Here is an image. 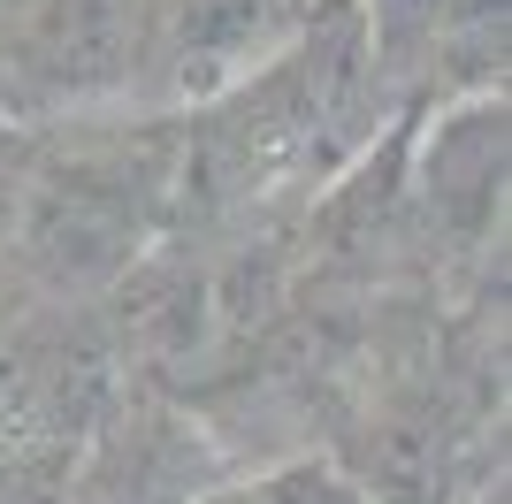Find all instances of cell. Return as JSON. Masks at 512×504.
<instances>
[{
    "instance_id": "6da1fadb",
    "label": "cell",
    "mask_w": 512,
    "mask_h": 504,
    "mask_svg": "<svg viewBox=\"0 0 512 504\" xmlns=\"http://www.w3.org/2000/svg\"><path fill=\"white\" fill-rule=\"evenodd\" d=\"M153 199H161V176L146 161H130V146L77 153L62 168L31 161V191H23V214H16L8 245L31 252L54 283H92V275H115L138 260Z\"/></svg>"
},
{
    "instance_id": "7a4b0ae2",
    "label": "cell",
    "mask_w": 512,
    "mask_h": 504,
    "mask_svg": "<svg viewBox=\"0 0 512 504\" xmlns=\"http://www.w3.org/2000/svg\"><path fill=\"white\" fill-rule=\"evenodd\" d=\"M130 77V0H0V123L92 107Z\"/></svg>"
},
{
    "instance_id": "3957f363",
    "label": "cell",
    "mask_w": 512,
    "mask_h": 504,
    "mask_svg": "<svg viewBox=\"0 0 512 504\" xmlns=\"http://www.w3.org/2000/svg\"><path fill=\"white\" fill-rule=\"evenodd\" d=\"M314 23L291 0H130V54L176 100H222Z\"/></svg>"
},
{
    "instance_id": "277c9868",
    "label": "cell",
    "mask_w": 512,
    "mask_h": 504,
    "mask_svg": "<svg viewBox=\"0 0 512 504\" xmlns=\"http://www.w3.org/2000/svg\"><path fill=\"white\" fill-rule=\"evenodd\" d=\"M451 459H459V436H451V420L436 413V398L383 405V413L367 420V436L352 443L360 489H375L383 504H444Z\"/></svg>"
},
{
    "instance_id": "5b68a950",
    "label": "cell",
    "mask_w": 512,
    "mask_h": 504,
    "mask_svg": "<svg viewBox=\"0 0 512 504\" xmlns=\"http://www.w3.org/2000/svg\"><path fill=\"white\" fill-rule=\"evenodd\" d=\"M428 199L459 214V230H482L497 214V184H505V107H474L459 123L436 130V161H428Z\"/></svg>"
},
{
    "instance_id": "8992f818",
    "label": "cell",
    "mask_w": 512,
    "mask_h": 504,
    "mask_svg": "<svg viewBox=\"0 0 512 504\" xmlns=\"http://www.w3.org/2000/svg\"><path fill=\"white\" fill-rule=\"evenodd\" d=\"M31 138L16 123H0V245L16 237V214H23V191H31Z\"/></svg>"
}]
</instances>
